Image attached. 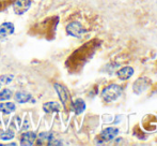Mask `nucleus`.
Masks as SVG:
<instances>
[{
    "label": "nucleus",
    "mask_w": 157,
    "mask_h": 146,
    "mask_svg": "<svg viewBox=\"0 0 157 146\" xmlns=\"http://www.w3.org/2000/svg\"><path fill=\"white\" fill-rule=\"evenodd\" d=\"M121 95H122V88L117 84H111V85L107 86L101 92V97L107 102L116 101Z\"/></svg>",
    "instance_id": "f257e3e1"
},
{
    "label": "nucleus",
    "mask_w": 157,
    "mask_h": 146,
    "mask_svg": "<svg viewBox=\"0 0 157 146\" xmlns=\"http://www.w3.org/2000/svg\"><path fill=\"white\" fill-rule=\"evenodd\" d=\"M31 6V0H15L13 2V9L16 14H24L29 10Z\"/></svg>",
    "instance_id": "f03ea898"
},
{
    "label": "nucleus",
    "mask_w": 157,
    "mask_h": 146,
    "mask_svg": "<svg viewBox=\"0 0 157 146\" xmlns=\"http://www.w3.org/2000/svg\"><path fill=\"white\" fill-rule=\"evenodd\" d=\"M66 31L70 36L75 37V38H80L82 36V34L85 32V29L81 26V24L74 22V23H71L70 25L66 27Z\"/></svg>",
    "instance_id": "7ed1b4c3"
},
{
    "label": "nucleus",
    "mask_w": 157,
    "mask_h": 146,
    "mask_svg": "<svg viewBox=\"0 0 157 146\" xmlns=\"http://www.w3.org/2000/svg\"><path fill=\"white\" fill-rule=\"evenodd\" d=\"M55 88H56L57 92H58L59 97L61 99V102L63 103L64 107H67L68 102H71L70 94H68L67 89H66L64 86L60 85V84H55Z\"/></svg>",
    "instance_id": "20e7f679"
},
{
    "label": "nucleus",
    "mask_w": 157,
    "mask_h": 146,
    "mask_svg": "<svg viewBox=\"0 0 157 146\" xmlns=\"http://www.w3.org/2000/svg\"><path fill=\"white\" fill-rule=\"evenodd\" d=\"M35 139H36V136H35L34 132H26L21 136V144L26 146V145H33L35 142Z\"/></svg>",
    "instance_id": "39448f33"
},
{
    "label": "nucleus",
    "mask_w": 157,
    "mask_h": 146,
    "mask_svg": "<svg viewBox=\"0 0 157 146\" xmlns=\"http://www.w3.org/2000/svg\"><path fill=\"white\" fill-rule=\"evenodd\" d=\"M14 32V25L12 23H4L0 26V38H6Z\"/></svg>",
    "instance_id": "423d86ee"
},
{
    "label": "nucleus",
    "mask_w": 157,
    "mask_h": 146,
    "mask_svg": "<svg viewBox=\"0 0 157 146\" xmlns=\"http://www.w3.org/2000/svg\"><path fill=\"white\" fill-rule=\"evenodd\" d=\"M118 129H116V128H107L101 132V136L105 141H111L118 136Z\"/></svg>",
    "instance_id": "0eeeda50"
},
{
    "label": "nucleus",
    "mask_w": 157,
    "mask_h": 146,
    "mask_svg": "<svg viewBox=\"0 0 157 146\" xmlns=\"http://www.w3.org/2000/svg\"><path fill=\"white\" fill-rule=\"evenodd\" d=\"M149 85V82L147 79H139L136 81V83L134 84V90L136 94H140L141 91L145 89Z\"/></svg>",
    "instance_id": "6e6552de"
},
{
    "label": "nucleus",
    "mask_w": 157,
    "mask_h": 146,
    "mask_svg": "<svg viewBox=\"0 0 157 146\" xmlns=\"http://www.w3.org/2000/svg\"><path fill=\"white\" fill-rule=\"evenodd\" d=\"M132 74H134V69H132V68H130V67L122 68V69L118 71L119 79H122V81H126V79H128Z\"/></svg>",
    "instance_id": "1a4fd4ad"
},
{
    "label": "nucleus",
    "mask_w": 157,
    "mask_h": 146,
    "mask_svg": "<svg viewBox=\"0 0 157 146\" xmlns=\"http://www.w3.org/2000/svg\"><path fill=\"white\" fill-rule=\"evenodd\" d=\"M15 100L18 103H26L31 100V96L25 91H18L15 94Z\"/></svg>",
    "instance_id": "9d476101"
},
{
    "label": "nucleus",
    "mask_w": 157,
    "mask_h": 146,
    "mask_svg": "<svg viewBox=\"0 0 157 146\" xmlns=\"http://www.w3.org/2000/svg\"><path fill=\"white\" fill-rule=\"evenodd\" d=\"M43 109L46 113L58 112V111L60 110V104L57 103V102H47V103L44 104Z\"/></svg>",
    "instance_id": "9b49d317"
},
{
    "label": "nucleus",
    "mask_w": 157,
    "mask_h": 146,
    "mask_svg": "<svg viewBox=\"0 0 157 146\" xmlns=\"http://www.w3.org/2000/svg\"><path fill=\"white\" fill-rule=\"evenodd\" d=\"M73 109H74L76 114H81L86 109V103L81 99H77L73 104Z\"/></svg>",
    "instance_id": "f8f14e48"
},
{
    "label": "nucleus",
    "mask_w": 157,
    "mask_h": 146,
    "mask_svg": "<svg viewBox=\"0 0 157 146\" xmlns=\"http://www.w3.org/2000/svg\"><path fill=\"white\" fill-rule=\"evenodd\" d=\"M13 111H15L14 103L6 102V103H1V104H0V112L4 113V114H10Z\"/></svg>",
    "instance_id": "ddd939ff"
},
{
    "label": "nucleus",
    "mask_w": 157,
    "mask_h": 146,
    "mask_svg": "<svg viewBox=\"0 0 157 146\" xmlns=\"http://www.w3.org/2000/svg\"><path fill=\"white\" fill-rule=\"evenodd\" d=\"M11 96H12V92H11V90H9V89H3L0 91V100L1 101L8 100V99L11 98Z\"/></svg>",
    "instance_id": "4468645a"
},
{
    "label": "nucleus",
    "mask_w": 157,
    "mask_h": 146,
    "mask_svg": "<svg viewBox=\"0 0 157 146\" xmlns=\"http://www.w3.org/2000/svg\"><path fill=\"white\" fill-rule=\"evenodd\" d=\"M14 138V132H12V131H4V132H2L1 134H0V139L1 140H11V139H13Z\"/></svg>",
    "instance_id": "2eb2a0df"
},
{
    "label": "nucleus",
    "mask_w": 157,
    "mask_h": 146,
    "mask_svg": "<svg viewBox=\"0 0 157 146\" xmlns=\"http://www.w3.org/2000/svg\"><path fill=\"white\" fill-rule=\"evenodd\" d=\"M52 141V134L48 133V132H42L40 134V141Z\"/></svg>",
    "instance_id": "dca6fc26"
},
{
    "label": "nucleus",
    "mask_w": 157,
    "mask_h": 146,
    "mask_svg": "<svg viewBox=\"0 0 157 146\" xmlns=\"http://www.w3.org/2000/svg\"><path fill=\"white\" fill-rule=\"evenodd\" d=\"M13 76L12 75H2L1 77H0V79H1L3 83H10L11 81H12Z\"/></svg>",
    "instance_id": "f3484780"
},
{
    "label": "nucleus",
    "mask_w": 157,
    "mask_h": 146,
    "mask_svg": "<svg viewBox=\"0 0 157 146\" xmlns=\"http://www.w3.org/2000/svg\"><path fill=\"white\" fill-rule=\"evenodd\" d=\"M8 1V0H0V10H2V9L6 6V2Z\"/></svg>",
    "instance_id": "a211bd4d"
},
{
    "label": "nucleus",
    "mask_w": 157,
    "mask_h": 146,
    "mask_svg": "<svg viewBox=\"0 0 157 146\" xmlns=\"http://www.w3.org/2000/svg\"><path fill=\"white\" fill-rule=\"evenodd\" d=\"M0 87H1V83H0Z\"/></svg>",
    "instance_id": "6ab92c4d"
}]
</instances>
